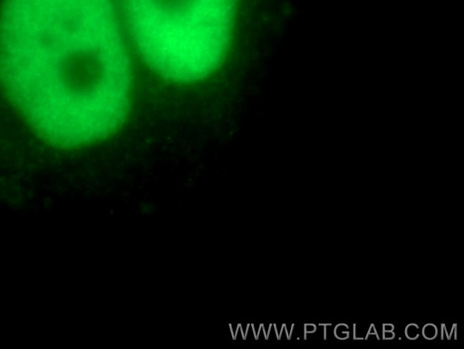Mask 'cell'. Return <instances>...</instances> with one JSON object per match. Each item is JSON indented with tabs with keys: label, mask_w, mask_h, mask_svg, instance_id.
Returning <instances> with one entry per match:
<instances>
[{
	"label": "cell",
	"mask_w": 464,
	"mask_h": 349,
	"mask_svg": "<svg viewBox=\"0 0 464 349\" xmlns=\"http://www.w3.org/2000/svg\"><path fill=\"white\" fill-rule=\"evenodd\" d=\"M403 335L407 339L415 340L421 335V325L410 323L403 326Z\"/></svg>",
	"instance_id": "277c9868"
},
{
	"label": "cell",
	"mask_w": 464,
	"mask_h": 349,
	"mask_svg": "<svg viewBox=\"0 0 464 349\" xmlns=\"http://www.w3.org/2000/svg\"><path fill=\"white\" fill-rule=\"evenodd\" d=\"M0 77L30 124L73 147L123 119L130 71L111 0H5Z\"/></svg>",
	"instance_id": "6da1fadb"
},
{
	"label": "cell",
	"mask_w": 464,
	"mask_h": 349,
	"mask_svg": "<svg viewBox=\"0 0 464 349\" xmlns=\"http://www.w3.org/2000/svg\"><path fill=\"white\" fill-rule=\"evenodd\" d=\"M145 60L179 82L211 73L227 46L236 0H121Z\"/></svg>",
	"instance_id": "7a4b0ae2"
},
{
	"label": "cell",
	"mask_w": 464,
	"mask_h": 349,
	"mask_svg": "<svg viewBox=\"0 0 464 349\" xmlns=\"http://www.w3.org/2000/svg\"><path fill=\"white\" fill-rule=\"evenodd\" d=\"M440 334V325L432 323L421 324V335L427 340H433Z\"/></svg>",
	"instance_id": "3957f363"
}]
</instances>
